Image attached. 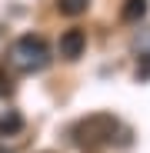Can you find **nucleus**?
Returning <instances> with one entry per match:
<instances>
[{
	"mask_svg": "<svg viewBox=\"0 0 150 153\" xmlns=\"http://www.w3.org/2000/svg\"><path fill=\"white\" fill-rule=\"evenodd\" d=\"M84 47H87V33L84 30H63L60 33V57L63 60H77L80 53H84Z\"/></svg>",
	"mask_w": 150,
	"mask_h": 153,
	"instance_id": "obj_3",
	"label": "nucleus"
},
{
	"mask_svg": "<svg viewBox=\"0 0 150 153\" xmlns=\"http://www.w3.org/2000/svg\"><path fill=\"white\" fill-rule=\"evenodd\" d=\"M87 7H90V0H57V10L63 17H80Z\"/></svg>",
	"mask_w": 150,
	"mask_h": 153,
	"instance_id": "obj_7",
	"label": "nucleus"
},
{
	"mask_svg": "<svg viewBox=\"0 0 150 153\" xmlns=\"http://www.w3.org/2000/svg\"><path fill=\"white\" fill-rule=\"evenodd\" d=\"M143 13H147V0H127V4H123V20L127 23L143 20Z\"/></svg>",
	"mask_w": 150,
	"mask_h": 153,
	"instance_id": "obj_6",
	"label": "nucleus"
},
{
	"mask_svg": "<svg viewBox=\"0 0 150 153\" xmlns=\"http://www.w3.org/2000/svg\"><path fill=\"white\" fill-rule=\"evenodd\" d=\"M7 63L20 73H40L47 63H50V47L43 43V37L37 33H23L10 43L7 50Z\"/></svg>",
	"mask_w": 150,
	"mask_h": 153,
	"instance_id": "obj_1",
	"label": "nucleus"
},
{
	"mask_svg": "<svg viewBox=\"0 0 150 153\" xmlns=\"http://www.w3.org/2000/svg\"><path fill=\"white\" fill-rule=\"evenodd\" d=\"M134 50L140 53V67H137V76H140V80H147V76H150V30H143V33L137 37Z\"/></svg>",
	"mask_w": 150,
	"mask_h": 153,
	"instance_id": "obj_4",
	"label": "nucleus"
},
{
	"mask_svg": "<svg viewBox=\"0 0 150 153\" xmlns=\"http://www.w3.org/2000/svg\"><path fill=\"white\" fill-rule=\"evenodd\" d=\"M117 130H120V123L113 113H90L73 123V140L80 146H107V143H113Z\"/></svg>",
	"mask_w": 150,
	"mask_h": 153,
	"instance_id": "obj_2",
	"label": "nucleus"
},
{
	"mask_svg": "<svg viewBox=\"0 0 150 153\" xmlns=\"http://www.w3.org/2000/svg\"><path fill=\"white\" fill-rule=\"evenodd\" d=\"M20 130H23V117L17 110H4L0 113V137H13Z\"/></svg>",
	"mask_w": 150,
	"mask_h": 153,
	"instance_id": "obj_5",
	"label": "nucleus"
}]
</instances>
